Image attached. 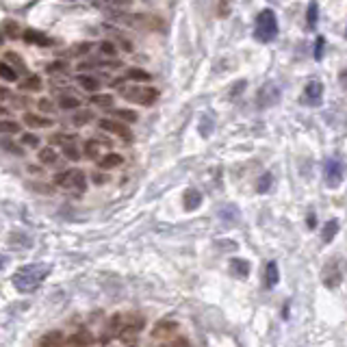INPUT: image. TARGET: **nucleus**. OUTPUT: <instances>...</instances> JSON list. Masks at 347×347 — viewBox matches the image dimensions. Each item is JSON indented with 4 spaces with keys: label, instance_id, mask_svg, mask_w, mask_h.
<instances>
[{
    "label": "nucleus",
    "instance_id": "obj_1",
    "mask_svg": "<svg viewBox=\"0 0 347 347\" xmlns=\"http://www.w3.org/2000/svg\"><path fill=\"white\" fill-rule=\"evenodd\" d=\"M48 271H50L48 265H41V263L24 265V267H20L13 273V287L20 293H31V291H35L46 280Z\"/></svg>",
    "mask_w": 347,
    "mask_h": 347
},
{
    "label": "nucleus",
    "instance_id": "obj_2",
    "mask_svg": "<svg viewBox=\"0 0 347 347\" xmlns=\"http://www.w3.org/2000/svg\"><path fill=\"white\" fill-rule=\"evenodd\" d=\"M278 35V20H276V13L271 9H263L256 17V29H254V37L263 44H269L276 39Z\"/></svg>",
    "mask_w": 347,
    "mask_h": 347
},
{
    "label": "nucleus",
    "instance_id": "obj_3",
    "mask_svg": "<svg viewBox=\"0 0 347 347\" xmlns=\"http://www.w3.org/2000/svg\"><path fill=\"white\" fill-rule=\"evenodd\" d=\"M120 94L122 98L131 100L135 104H141V106H152L159 100V89L145 87V85H126L120 89Z\"/></svg>",
    "mask_w": 347,
    "mask_h": 347
},
{
    "label": "nucleus",
    "instance_id": "obj_4",
    "mask_svg": "<svg viewBox=\"0 0 347 347\" xmlns=\"http://www.w3.org/2000/svg\"><path fill=\"white\" fill-rule=\"evenodd\" d=\"M54 182L59 187H66V189H74L78 193H83L87 189V176L83 169H66L54 176Z\"/></svg>",
    "mask_w": 347,
    "mask_h": 347
},
{
    "label": "nucleus",
    "instance_id": "obj_5",
    "mask_svg": "<svg viewBox=\"0 0 347 347\" xmlns=\"http://www.w3.org/2000/svg\"><path fill=\"white\" fill-rule=\"evenodd\" d=\"M323 178L328 187L336 189L343 182V163L339 159H328L323 165Z\"/></svg>",
    "mask_w": 347,
    "mask_h": 347
},
{
    "label": "nucleus",
    "instance_id": "obj_6",
    "mask_svg": "<svg viewBox=\"0 0 347 347\" xmlns=\"http://www.w3.org/2000/svg\"><path fill=\"white\" fill-rule=\"evenodd\" d=\"M98 128L104 131V133H111V135H117L122 137V139H131V128L126 126V122L122 120H113V117H102V120L98 122Z\"/></svg>",
    "mask_w": 347,
    "mask_h": 347
},
{
    "label": "nucleus",
    "instance_id": "obj_7",
    "mask_svg": "<svg viewBox=\"0 0 347 347\" xmlns=\"http://www.w3.org/2000/svg\"><path fill=\"white\" fill-rule=\"evenodd\" d=\"M323 100V85L319 80H310V83L304 87V94H302V102L306 106H319Z\"/></svg>",
    "mask_w": 347,
    "mask_h": 347
},
{
    "label": "nucleus",
    "instance_id": "obj_8",
    "mask_svg": "<svg viewBox=\"0 0 347 347\" xmlns=\"http://www.w3.org/2000/svg\"><path fill=\"white\" fill-rule=\"evenodd\" d=\"M280 100V87L276 83H265V87H261L258 91V106H273Z\"/></svg>",
    "mask_w": 347,
    "mask_h": 347
},
{
    "label": "nucleus",
    "instance_id": "obj_9",
    "mask_svg": "<svg viewBox=\"0 0 347 347\" xmlns=\"http://www.w3.org/2000/svg\"><path fill=\"white\" fill-rule=\"evenodd\" d=\"M104 150H109V143L106 141H100V139H87L83 145V152L85 157L91 161H98L100 154H104Z\"/></svg>",
    "mask_w": 347,
    "mask_h": 347
},
{
    "label": "nucleus",
    "instance_id": "obj_10",
    "mask_svg": "<svg viewBox=\"0 0 347 347\" xmlns=\"http://www.w3.org/2000/svg\"><path fill=\"white\" fill-rule=\"evenodd\" d=\"M200 204H202V193H200L198 189H187L185 191V196H182V206H185V211H196V208H200Z\"/></svg>",
    "mask_w": 347,
    "mask_h": 347
},
{
    "label": "nucleus",
    "instance_id": "obj_11",
    "mask_svg": "<svg viewBox=\"0 0 347 347\" xmlns=\"http://www.w3.org/2000/svg\"><path fill=\"white\" fill-rule=\"evenodd\" d=\"M339 282H341V273H339V267H336V263H328L326 265V269H323V285L328 289H334V287H339Z\"/></svg>",
    "mask_w": 347,
    "mask_h": 347
},
{
    "label": "nucleus",
    "instance_id": "obj_12",
    "mask_svg": "<svg viewBox=\"0 0 347 347\" xmlns=\"http://www.w3.org/2000/svg\"><path fill=\"white\" fill-rule=\"evenodd\" d=\"M122 163H124V157H122V154H117V152H106L104 157L98 159V167H100V169H115V167H120Z\"/></svg>",
    "mask_w": 347,
    "mask_h": 347
},
{
    "label": "nucleus",
    "instance_id": "obj_13",
    "mask_svg": "<svg viewBox=\"0 0 347 347\" xmlns=\"http://www.w3.org/2000/svg\"><path fill=\"white\" fill-rule=\"evenodd\" d=\"M63 343H66V336H63V332L52 330V332H46V334L41 336L39 347H61Z\"/></svg>",
    "mask_w": 347,
    "mask_h": 347
},
{
    "label": "nucleus",
    "instance_id": "obj_14",
    "mask_svg": "<svg viewBox=\"0 0 347 347\" xmlns=\"http://www.w3.org/2000/svg\"><path fill=\"white\" fill-rule=\"evenodd\" d=\"M230 273L236 278H248L250 276V263L245 258H230Z\"/></svg>",
    "mask_w": 347,
    "mask_h": 347
},
{
    "label": "nucleus",
    "instance_id": "obj_15",
    "mask_svg": "<svg viewBox=\"0 0 347 347\" xmlns=\"http://www.w3.org/2000/svg\"><path fill=\"white\" fill-rule=\"evenodd\" d=\"M68 343L72 347H89L91 343H94V336H91V332H87V330H78L70 336Z\"/></svg>",
    "mask_w": 347,
    "mask_h": 347
},
{
    "label": "nucleus",
    "instance_id": "obj_16",
    "mask_svg": "<svg viewBox=\"0 0 347 347\" xmlns=\"http://www.w3.org/2000/svg\"><path fill=\"white\" fill-rule=\"evenodd\" d=\"M76 83L80 85V89H85L87 94H96L100 89V80L96 76H89V74H80L76 76Z\"/></svg>",
    "mask_w": 347,
    "mask_h": 347
},
{
    "label": "nucleus",
    "instance_id": "obj_17",
    "mask_svg": "<svg viewBox=\"0 0 347 347\" xmlns=\"http://www.w3.org/2000/svg\"><path fill=\"white\" fill-rule=\"evenodd\" d=\"M278 280H280V273H278V265L276 263H267V267H265V287L267 289H273L278 285Z\"/></svg>",
    "mask_w": 347,
    "mask_h": 347
},
{
    "label": "nucleus",
    "instance_id": "obj_18",
    "mask_svg": "<svg viewBox=\"0 0 347 347\" xmlns=\"http://www.w3.org/2000/svg\"><path fill=\"white\" fill-rule=\"evenodd\" d=\"M24 124H29L31 128H50L52 120H48V117H41V115H35V113H26L24 115Z\"/></svg>",
    "mask_w": 347,
    "mask_h": 347
},
{
    "label": "nucleus",
    "instance_id": "obj_19",
    "mask_svg": "<svg viewBox=\"0 0 347 347\" xmlns=\"http://www.w3.org/2000/svg\"><path fill=\"white\" fill-rule=\"evenodd\" d=\"M219 217H222V222H226V224H236L239 222V208L234 204H226L222 211H219Z\"/></svg>",
    "mask_w": 347,
    "mask_h": 347
},
{
    "label": "nucleus",
    "instance_id": "obj_20",
    "mask_svg": "<svg viewBox=\"0 0 347 347\" xmlns=\"http://www.w3.org/2000/svg\"><path fill=\"white\" fill-rule=\"evenodd\" d=\"M317 20H319V5H317V0H310L306 9V26L310 31L317 26Z\"/></svg>",
    "mask_w": 347,
    "mask_h": 347
},
{
    "label": "nucleus",
    "instance_id": "obj_21",
    "mask_svg": "<svg viewBox=\"0 0 347 347\" xmlns=\"http://www.w3.org/2000/svg\"><path fill=\"white\" fill-rule=\"evenodd\" d=\"M24 39L29 41V44H37V46H50V44H52V39L46 37L41 31H26V33H24Z\"/></svg>",
    "mask_w": 347,
    "mask_h": 347
},
{
    "label": "nucleus",
    "instance_id": "obj_22",
    "mask_svg": "<svg viewBox=\"0 0 347 347\" xmlns=\"http://www.w3.org/2000/svg\"><path fill=\"white\" fill-rule=\"evenodd\" d=\"M37 157H39V161L44 163V165H54V163L59 161V154H57V150H54L52 145H48V148H41L37 152Z\"/></svg>",
    "mask_w": 347,
    "mask_h": 347
},
{
    "label": "nucleus",
    "instance_id": "obj_23",
    "mask_svg": "<svg viewBox=\"0 0 347 347\" xmlns=\"http://www.w3.org/2000/svg\"><path fill=\"white\" fill-rule=\"evenodd\" d=\"M174 330H178V323H176V321H161V323L154 326L152 336H154V339H159V336H165V334H169V332H174Z\"/></svg>",
    "mask_w": 347,
    "mask_h": 347
},
{
    "label": "nucleus",
    "instance_id": "obj_24",
    "mask_svg": "<svg viewBox=\"0 0 347 347\" xmlns=\"http://www.w3.org/2000/svg\"><path fill=\"white\" fill-rule=\"evenodd\" d=\"M336 232H339V222H336V219H330V222L323 226V232H321L323 243H330L334 236H336Z\"/></svg>",
    "mask_w": 347,
    "mask_h": 347
},
{
    "label": "nucleus",
    "instance_id": "obj_25",
    "mask_svg": "<svg viewBox=\"0 0 347 347\" xmlns=\"http://www.w3.org/2000/svg\"><path fill=\"white\" fill-rule=\"evenodd\" d=\"M59 106H61V109H66V111H74V109H78V106H80V100H78L76 96H68V94H63V96L59 98Z\"/></svg>",
    "mask_w": 347,
    "mask_h": 347
},
{
    "label": "nucleus",
    "instance_id": "obj_26",
    "mask_svg": "<svg viewBox=\"0 0 347 347\" xmlns=\"http://www.w3.org/2000/svg\"><path fill=\"white\" fill-rule=\"evenodd\" d=\"M15 133H20V124L13 122V120L0 117V135H15Z\"/></svg>",
    "mask_w": 347,
    "mask_h": 347
},
{
    "label": "nucleus",
    "instance_id": "obj_27",
    "mask_svg": "<svg viewBox=\"0 0 347 347\" xmlns=\"http://www.w3.org/2000/svg\"><path fill=\"white\" fill-rule=\"evenodd\" d=\"M44 85H41V78L35 74V76H29L24 80V83H20V89H24V91H39Z\"/></svg>",
    "mask_w": 347,
    "mask_h": 347
},
{
    "label": "nucleus",
    "instance_id": "obj_28",
    "mask_svg": "<svg viewBox=\"0 0 347 347\" xmlns=\"http://www.w3.org/2000/svg\"><path fill=\"white\" fill-rule=\"evenodd\" d=\"M200 135L202 137H208L213 133V128H215V122H213V117L211 115H202V120H200Z\"/></svg>",
    "mask_w": 347,
    "mask_h": 347
},
{
    "label": "nucleus",
    "instance_id": "obj_29",
    "mask_svg": "<svg viewBox=\"0 0 347 347\" xmlns=\"http://www.w3.org/2000/svg\"><path fill=\"white\" fill-rule=\"evenodd\" d=\"M113 115H115V117H120L122 122H128V124H135V122H137V117H139L135 111H131V109H115Z\"/></svg>",
    "mask_w": 347,
    "mask_h": 347
},
{
    "label": "nucleus",
    "instance_id": "obj_30",
    "mask_svg": "<svg viewBox=\"0 0 347 347\" xmlns=\"http://www.w3.org/2000/svg\"><path fill=\"white\" fill-rule=\"evenodd\" d=\"M76 135H68V133H57L54 137H50V143L52 145H68V143H74Z\"/></svg>",
    "mask_w": 347,
    "mask_h": 347
},
{
    "label": "nucleus",
    "instance_id": "obj_31",
    "mask_svg": "<svg viewBox=\"0 0 347 347\" xmlns=\"http://www.w3.org/2000/svg\"><path fill=\"white\" fill-rule=\"evenodd\" d=\"M63 157L76 163V161H80V159H83V154L78 152V148H76L74 143H68V145H63Z\"/></svg>",
    "mask_w": 347,
    "mask_h": 347
},
{
    "label": "nucleus",
    "instance_id": "obj_32",
    "mask_svg": "<svg viewBox=\"0 0 347 347\" xmlns=\"http://www.w3.org/2000/svg\"><path fill=\"white\" fill-rule=\"evenodd\" d=\"M0 78L3 80H17V72L11 66H7L5 61H0Z\"/></svg>",
    "mask_w": 347,
    "mask_h": 347
},
{
    "label": "nucleus",
    "instance_id": "obj_33",
    "mask_svg": "<svg viewBox=\"0 0 347 347\" xmlns=\"http://www.w3.org/2000/svg\"><path fill=\"white\" fill-rule=\"evenodd\" d=\"M91 117H94V113L85 109V111H76V115L72 117V122H74V126H85L91 122Z\"/></svg>",
    "mask_w": 347,
    "mask_h": 347
},
{
    "label": "nucleus",
    "instance_id": "obj_34",
    "mask_svg": "<svg viewBox=\"0 0 347 347\" xmlns=\"http://www.w3.org/2000/svg\"><path fill=\"white\" fill-rule=\"evenodd\" d=\"M124 78H126V80H150V74H148V72H143V70L133 68V70L126 72Z\"/></svg>",
    "mask_w": 347,
    "mask_h": 347
},
{
    "label": "nucleus",
    "instance_id": "obj_35",
    "mask_svg": "<svg viewBox=\"0 0 347 347\" xmlns=\"http://www.w3.org/2000/svg\"><path fill=\"white\" fill-rule=\"evenodd\" d=\"M271 182H273V176L271 174H265V176H261V180L256 182V191L258 193H267V191L271 189Z\"/></svg>",
    "mask_w": 347,
    "mask_h": 347
},
{
    "label": "nucleus",
    "instance_id": "obj_36",
    "mask_svg": "<svg viewBox=\"0 0 347 347\" xmlns=\"http://www.w3.org/2000/svg\"><path fill=\"white\" fill-rule=\"evenodd\" d=\"M20 141L24 143V145H29V148H39V137L37 135H33V133H24L22 137H20Z\"/></svg>",
    "mask_w": 347,
    "mask_h": 347
},
{
    "label": "nucleus",
    "instance_id": "obj_37",
    "mask_svg": "<svg viewBox=\"0 0 347 347\" xmlns=\"http://www.w3.org/2000/svg\"><path fill=\"white\" fill-rule=\"evenodd\" d=\"M232 3H234V0H219V5H217V15H219V17H226L228 13L232 11Z\"/></svg>",
    "mask_w": 347,
    "mask_h": 347
},
{
    "label": "nucleus",
    "instance_id": "obj_38",
    "mask_svg": "<svg viewBox=\"0 0 347 347\" xmlns=\"http://www.w3.org/2000/svg\"><path fill=\"white\" fill-rule=\"evenodd\" d=\"M37 106H39V111H44V113H54L57 111V106H54V102L50 98H39Z\"/></svg>",
    "mask_w": 347,
    "mask_h": 347
},
{
    "label": "nucleus",
    "instance_id": "obj_39",
    "mask_svg": "<svg viewBox=\"0 0 347 347\" xmlns=\"http://www.w3.org/2000/svg\"><path fill=\"white\" fill-rule=\"evenodd\" d=\"M91 104H98V106H111L113 104V98L109 96V94H104V96H94L91 98Z\"/></svg>",
    "mask_w": 347,
    "mask_h": 347
},
{
    "label": "nucleus",
    "instance_id": "obj_40",
    "mask_svg": "<svg viewBox=\"0 0 347 347\" xmlns=\"http://www.w3.org/2000/svg\"><path fill=\"white\" fill-rule=\"evenodd\" d=\"M100 52L113 59L115 54H117V48H115V44H111V41H102V44H100Z\"/></svg>",
    "mask_w": 347,
    "mask_h": 347
},
{
    "label": "nucleus",
    "instance_id": "obj_41",
    "mask_svg": "<svg viewBox=\"0 0 347 347\" xmlns=\"http://www.w3.org/2000/svg\"><path fill=\"white\" fill-rule=\"evenodd\" d=\"M3 31L7 33V37H17V31H20V29H17V24H15V22L7 20V22H5V26H3Z\"/></svg>",
    "mask_w": 347,
    "mask_h": 347
},
{
    "label": "nucleus",
    "instance_id": "obj_42",
    "mask_svg": "<svg viewBox=\"0 0 347 347\" xmlns=\"http://www.w3.org/2000/svg\"><path fill=\"white\" fill-rule=\"evenodd\" d=\"M46 70H48V74H57V72H68V66L63 61H54Z\"/></svg>",
    "mask_w": 347,
    "mask_h": 347
},
{
    "label": "nucleus",
    "instance_id": "obj_43",
    "mask_svg": "<svg viewBox=\"0 0 347 347\" xmlns=\"http://www.w3.org/2000/svg\"><path fill=\"white\" fill-rule=\"evenodd\" d=\"M323 46H326V39H323V37H317V41H315V59H317V61L323 59Z\"/></svg>",
    "mask_w": 347,
    "mask_h": 347
},
{
    "label": "nucleus",
    "instance_id": "obj_44",
    "mask_svg": "<svg viewBox=\"0 0 347 347\" xmlns=\"http://www.w3.org/2000/svg\"><path fill=\"white\" fill-rule=\"evenodd\" d=\"M161 347H191V343L187 339H176L174 343H167V345H161Z\"/></svg>",
    "mask_w": 347,
    "mask_h": 347
},
{
    "label": "nucleus",
    "instance_id": "obj_45",
    "mask_svg": "<svg viewBox=\"0 0 347 347\" xmlns=\"http://www.w3.org/2000/svg\"><path fill=\"white\" fill-rule=\"evenodd\" d=\"M7 59H9V61H13V63H15V66L20 68V70H24V61H22L20 57H17L15 52H9V54H7Z\"/></svg>",
    "mask_w": 347,
    "mask_h": 347
},
{
    "label": "nucleus",
    "instance_id": "obj_46",
    "mask_svg": "<svg viewBox=\"0 0 347 347\" xmlns=\"http://www.w3.org/2000/svg\"><path fill=\"white\" fill-rule=\"evenodd\" d=\"M339 80H341V85H343V89H347V70H343V72H341V76H339Z\"/></svg>",
    "mask_w": 347,
    "mask_h": 347
},
{
    "label": "nucleus",
    "instance_id": "obj_47",
    "mask_svg": "<svg viewBox=\"0 0 347 347\" xmlns=\"http://www.w3.org/2000/svg\"><path fill=\"white\" fill-rule=\"evenodd\" d=\"M9 96H11V91H9L7 87H0V100H7Z\"/></svg>",
    "mask_w": 347,
    "mask_h": 347
},
{
    "label": "nucleus",
    "instance_id": "obj_48",
    "mask_svg": "<svg viewBox=\"0 0 347 347\" xmlns=\"http://www.w3.org/2000/svg\"><path fill=\"white\" fill-rule=\"evenodd\" d=\"M89 48H91L89 44H80L78 48H76V52H78V54H83V52H89Z\"/></svg>",
    "mask_w": 347,
    "mask_h": 347
},
{
    "label": "nucleus",
    "instance_id": "obj_49",
    "mask_svg": "<svg viewBox=\"0 0 347 347\" xmlns=\"http://www.w3.org/2000/svg\"><path fill=\"white\" fill-rule=\"evenodd\" d=\"M94 180L98 182V185H102V182H106V176H102V174H94Z\"/></svg>",
    "mask_w": 347,
    "mask_h": 347
},
{
    "label": "nucleus",
    "instance_id": "obj_50",
    "mask_svg": "<svg viewBox=\"0 0 347 347\" xmlns=\"http://www.w3.org/2000/svg\"><path fill=\"white\" fill-rule=\"evenodd\" d=\"M308 226L315 228V215H308Z\"/></svg>",
    "mask_w": 347,
    "mask_h": 347
},
{
    "label": "nucleus",
    "instance_id": "obj_51",
    "mask_svg": "<svg viewBox=\"0 0 347 347\" xmlns=\"http://www.w3.org/2000/svg\"><path fill=\"white\" fill-rule=\"evenodd\" d=\"M7 115H9V111H7L5 106H0V117H7Z\"/></svg>",
    "mask_w": 347,
    "mask_h": 347
},
{
    "label": "nucleus",
    "instance_id": "obj_52",
    "mask_svg": "<svg viewBox=\"0 0 347 347\" xmlns=\"http://www.w3.org/2000/svg\"><path fill=\"white\" fill-rule=\"evenodd\" d=\"M5 41V33H3V29H0V44Z\"/></svg>",
    "mask_w": 347,
    "mask_h": 347
},
{
    "label": "nucleus",
    "instance_id": "obj_53",
    "mask_svg": "<svg viewBox=\"0 0 347 347\" xmlns=\"http://www.w3.org/2000/svg\"><path fill=\"white\" fill-rule=\"evenodd\" d=\"M3 265H5V258H3V256H0V267H3Z\"/></svg>",
    "mask_w": 347,
    "mask_h": 347
}]
</instances>
